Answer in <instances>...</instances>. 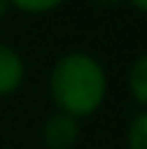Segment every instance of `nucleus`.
Returning <instances> with one entry per match:
<instances>
[{
  "label": "nucleus",
  "instance_id": "1",
  "mask_svg": "<svg viewBox=\"0 0 147 149\" xmlns=\"http://www.w3.org/2000/svg\"><path fill=\"white\" fill-rule=\"evenodd\" d=\"M108 71L88 52H66L52 64L47 91L54 110L76 120L96 115L108 98Z\"/></svg>",
  "mask_w": 147,
  "mask_h": 149
},
{
  "label": "nucleus",
  "instance_id": "2",
  "mask_svg": "<svg viewBox=\"0 0 147 149\" xmlns=\"http://www.w3.org/2000/svg\"><path fill=\"white\" fill-rule=\"evenodd\" d=\"M81 137V120L54 110L42 125V147L44 149H74Z\"/></svg>",
  "mask_w": 147,
  "mask_h": 149
},
{
  "label": "nucleus",
  "instance_id": "3",
  "mask_svg": "<svg viewBox=\"0 0 147 149\" xmlns=\"http://www.w3.org/2000/svg\"><path fill=\"white\" fill-rule=\"evenodd\" d=\"M27 66L15 47L0 42V98H10L24 86Z\"/></svg>",
  "mask_w": 147,
  "mask_h": 149
},
{
  "label": "nucleus",
  "instance_id": "4",
  "mask_svg": "<svg viewBox=\"0 0 147 149\" xmlns=\"http://www.w3.org/2000/svg\"><path fill=\"white\" fill-rule=\"evenodd\" d=\"M125 86H127V93H130L132 103L140 110H147V52L137 54L132 59L130 69H127V76H125Z\"/></svg>",
  "mask_w": 147,
  "mask_h": 149
},
{
  "label": "nucleus",
  "instance_id": "5",
  "mask_svg": "<svg viewBox=\"0 0 147 149\" xmlns=\"http://www.w3.org/2000/svg\"><path fill=\"white\" fill-rule=\"evenodd\" d=\"M125 149H147V110H137L125 130Z\"/></svg>",
  "mask_w": 147,
  "mask_h": 149
},
{
  "label": "nucleus",
  "instance_id": "6",
  "mask_svg": "<svg viewBox=\"0 0 147 149\" xmlns=\"http://www.w3.org/2000/svg\"><path fill=\"white\" fill-rule=\"evenodd\" d=\"M8 3H10V10L39 17V15H49V12L59 10L66 0H8Z\"/></svg>",
  "mask_w": 147,
  "mask_h": 149
},
{
  "label": "nucleus",
  "instance_id": "7",
  "mask_svg": "<svg viewBox=\"0 0 147 149\" xmlns=\"http://www.w3.org/2000/svg\"><path fill=\"white\" fill-rule=\"evenodd\" d=\"M127 5L135 10V12H140V15H147V0H125Z\"/></svg>",
  "mask_w": 147,
  "mask_h": 149
},
{
  "label": "nucleus",
  "instance_id": "8",
  "mask_svg": "<svg viewBox=\"0 0 147 149\" xmlns=\"http://www.w3.org/2000/svg\"><path fill=\"white\" fill-rule=\"evenodd\" d=\"M96 5H101V8H115L118 3H125V0H93Z\"/></svg>",
  "mask_w": 147,
  "mask_h": 149
},
{
  "label": "nucleus",
  "instance_id": "9",
  "mask_svg": "<svg viewBox=\"0 0 147 149\" xmlns=\"http://www.w3.org/2000/svg\"><path fill=\"white\" fill-rule=\"evenodd\" d=\"M8 12H10V3L8 0H0V22L8 17Z\"/></svg>",
  "mask_w": 147,
  "mask_h": 149
}]
</instances>
